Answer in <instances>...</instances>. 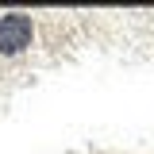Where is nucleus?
I'll return each instance as SVG.
<instances>
[{
	"label": "nucleus",
	"instance_id": "1",
	"mask_svg": "<svg viewBox=\"0 0 154 154\" xmlns=\"http://www.w3.org/2000/svg\"><path fill=\"white\" fill-rule=\"evenodd\" d=\"M31 38H35V19L27 16V12H8V16H0V54L4 58L23 54V50L31 46Z\"/></svg>",
	"mask_w": 154,
	"mask_h": 154
}]
</instances>
